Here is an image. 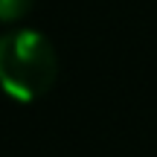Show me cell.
<instances>
[{"label": "cell", "mask_w": 157, "mask_h": 157, "mask_svg": "<svg viewBox=\"0 0 157 157\" xmlns=\"http://www.w3.org/2000/svg\"><path fill=\"white\" fill-rule=\"evenodd\" d=\"M58 73L50 38L32 29L0 32V87L15 102H35L52 87Z\"/></svg>", "instance_id": "1"}, {"label": "cell", "mask_w": 157, "mask_h": 157, "mask_svg": "<svg viewBox=\"0 0 157 157\" xmlns=\"http://www.w3.org/2000/svg\"><path fill=\"white\" fill-rule=\"evenodd\" d=\"M35 0H0V23H12L21 21L29 9H32Z\"/></svg>", "instance_id": "2"}]
</instances>
